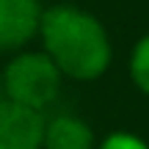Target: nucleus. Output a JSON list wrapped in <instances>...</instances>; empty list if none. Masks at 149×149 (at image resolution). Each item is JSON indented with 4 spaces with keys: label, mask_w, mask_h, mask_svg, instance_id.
I'll use <instances>...</instances> for the list:
<instances>
[{
    "label": "nucleus",
    "mask_w": 149,
    "mask_h": 149,
    "mask_svg": "<svg viewBox=\"0 0 149 149\" xmlns=\"http://www.w3.org/2000/svg\"><path fill=\"white\" fill-rule=\"evenodd\" d=\"M42 149H97V138L83 119L72 113H58L44 122Z\"/></svg>",
    "instance_id": "39448f33"
},
{
    "label": "nucleus",
    "mask_w": 149,
    "mask_h": 149,
    "mask_svg": "<svg viewBox=\"0 0 149 149\" xmlns=\"http://www.w3.org/2000/svg\"><path fill=\"white\" fill-rule=\"evenodd\" d=\"M0 100H3V80H0Z\"/></svg>",
    "instance_id": "6e6552de"
},
{
    "label": "nucleus",
    "mask_w": 149,
    "mask_h": 149,
    "mask_svg": "<svg viewBox=\"0 0 149 149\" xmlns=\"http://www.w3.org/2000/svg\"><path fill=\"white\" fill-rule=\"evenodd\" d=\"M39 39L42 53L69 80H97L108 72L113 61V47L105 25L91 11L69 3H58L42 11Z\"/></svg>",
    "instance_id": "f257e3e1"
},
{
    "label": "nucleus",
    "mask_w": 149,
    "mask_h": 149,
    "mask_svg": "<svg viewBox=\"0 0 149 149\" xmlns=\"http://www.w3.org/2000/svg\"><path fill=\"white\" fill-rule=\"evenodd\" d=\"M130 80L141 94L149 97V33L138 39L133 44V53H130Z\"/></svg>",
    "instance_id": "423d86ee"
},
{
    "label": "nucleus",
    "mask_w": 149,
    "mask_h": 149,
    "mask_svg": "<svg viewBox=\"0 0 149 149\" xmlns=\"http://www.w3.org/2000/svg\"><path fill=\"white\" fill-rule=\"evenodd\" d=\"M97 149H149V144L144 138H138V135H133V133H122L119 130V133L105 135Z\"/></svg>",
    "instance_id": "0eeeda50"
},
{
    "label": "nucleus",
    "mask_w": 149,
    "mask_h": 149,
    "mask_svg": "<svg viewBox=\"0 0 149 149\" xmlns=\"http://www.w3.org/2000/svg\"><path fill=\"white\" fill-rule=\"evenodd\" d=\"M44 113L0 100V149H42Z\"/></svg>",
    "instance_id": "7ed1b4c3"
},
{
    "label": "nucleus",
    "mask_w": 149,
    "mask_h": 149,
    "mask_svg": "<svg viewBox=\"0 0 149 149\" xmlns=\"http://www.w3.org/2000/svg\"><path fill=\"white\" fill-rule=\"evenodd\" d=\"M0 80H3V100L44 113V108L58 100L64 74L44 53L22 50L6 64Z\"/></svg>",
    "instance_id": "f03ea898"
},
{
    "label": "nucleus",
    "mask_w": 149,
    "mask_h": 149,
    "mask_svg": "<svg viewBox=\"0 0 149 149\" xmlns=\"http://www.w3.org/2000/svg\"><path fill=\"white\" fill-rule=\"evenodd\" d=\"M42 11L39 0H0V53L22 50L39 36Z\"/></svg>",
    "instance_id": "20e7f679"
}]
</instances>
